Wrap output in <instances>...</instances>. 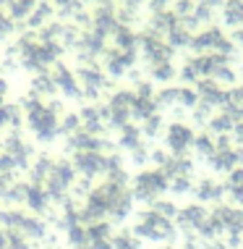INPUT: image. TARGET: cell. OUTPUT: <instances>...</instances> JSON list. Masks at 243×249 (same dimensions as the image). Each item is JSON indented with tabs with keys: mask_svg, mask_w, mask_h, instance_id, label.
Returning a JSON list of instances; mask_svg holds the SVG:
<instances>
[{
	"mask_svg": "<svg viewBox=\"0 0 243 249\" xmlns=\"http://www.w3.org/2000/svg\"><path fill=\"white\" fill-rule=\"evenodd\" d=\"M24 205L29 207L34 215H45L47 207H50V197H47L45 186H32V184H29V194H26Z\"/></svg>",
	"mask_w": 243,
	"mask_h": 249,
	"instance_id": "cell-3",
	"label": "cell"
},
{
	"mask_svg": "<svg viewBox=\"0 0 243 249\" xmlns=\"http://www.w3.org/2000/svg\"><path fill=\"white\" fill-rule=\"evenodd\" d=\"M26 194H29V181H16V184L0 197V202H3V205H24Z\"/></svg>",
	"mask_w": 243,
	"mask_h": 249,
	"instance_id": "cell-4",
	"label": "cell"
},
{
	"mask_svg": "<svg viewBox=\"0 0 243 249\" xmlns=\"http://www.w3.org/2000/svg\"><path fill=\"white\" fill-rule=\"evenodd\" d=\"M26 215L21 210H16V207H5V210H0V226H3V231H18L24 223Z\"/></svg>",
	"mask_w": 243,
	"mask_h": 249,
	"instance_id": "cell-5",
	"label": "cell"
},
{
	"mask_svg": "<svg viewBox=\"0 0 243 249\" xmlns=\"http://www.w3.org/2000/svg\"><path fill=\"white\" fill-rule=\"evenodd\" d=\"M107 163L102 158H99L97 152H76V158H73V168H76V173H81L84 178L94 176L97 171H102Z\"/></svg>",
	"mask_w": 243,
	"mask_h": 249,
	"instance_id": "cell-1",
	"label": "cell"
},
{
	"mask_svg": "<svg viewBox=\"0 0 243 249\" xmlns=\"http://www.w3.org/2000/svg\"><path fill=\"white\" fill-rule=\"evenodd\" d=\"M34 92H37V95H52V92H55V79L37 76L34 79Z\"/></svg>",
	"mask_w": 243,
	"mask_h": 249,
	"instance_id": "cell-6",
	"label": "cell"
},
{
	"mask_svg": "<svg viewBox=\"0 0 243 249\" xmlns=\"http://www.w3.org/2000/svg\"><path fill=\"white\" fill-rule=\"evenodd\" d=\"M18 231H21V236L26 241H45V236H47V220L39 218V215H26Z\"/></svg>",
	"mask_w": 243,
	"mask_h": 249,
	"instance_id": "cell-2",
	"label": "cell"
}]
</instances>
